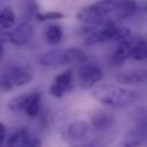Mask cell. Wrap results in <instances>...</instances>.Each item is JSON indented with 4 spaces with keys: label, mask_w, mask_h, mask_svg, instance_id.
I'll return each mask as SVG.
<instances>
[{
    "label": "cell",
    "mask_w": 147,
    "mask_h": 147,
    "mask_svg": "<svg viewBox=\"0 0 147 147\" xmlns=\"http://www.w3.org/2000/svg\"><path fill=\"white\" fill-rule=\"evenodd\" d=\"M75 85V77L72 70H67L61 74H59L52 82L49 86V94L55 98H62L71 90Z\"/></svg>",
    "instance_id": "cell-6"
},
{
    "label": "cell",
    "mask_w": 147,
    "mask_h": 147,
    "mask_svg": "<svg viewBox=\"0 0 147 147\" xmlns=\"http://www.w3.org/2000/svg\"><path fill=\"white\" fill-rule=\"evenodd\" d=\"M138 10L136 0H116L114 7V16L118 18H127L133 16Z\"/></svg>",
    "instance_id": "cell-11"
},
{
    "label": "cell",
    "mask_w": 147,
    "mask_h": 147,
    "mask_svg": "<svg viewBox=\"0 0 147 147\" xmlns=\"http://www.w3.org/2000/svg\"><path fill=\"white\" fill-rule=\"evenodd\" d=\"M130 36H131V31L129 29L119 26L113 20H110L106 24H103L100 29L92 30L84 39V44L87 46H92L108 40L122 41Z\"/></svg>",
    "instance_id": "cell-4"
},
{
    "label": "cell",
    "mask_w": 147,
    "mask_h": 147,
    "mask_svg": "<svg viewBox=\"0 0 147 147\" xmlns=\"http://www.w3.org/2000/svg\"><path fill=\"white\" fill-rule=\"evenodd\" d=\"M129 116L131 121L137 125L147 124V106H140L133 108L129 113Z\"/></svg>",
    "instance_id": "cell-20"
},
{
    "label": "cell",
    "mask_w": 147,
    "mask_h": 147,
    "mask_svg": "<svg viewBox=\"0 0 147 147\" xmlns=\"http://www.w3.org/2000/svg\"><path fill=\"white\" fill-rule=\"evenodd\" d=\"M130 133L134 134L137 138H139L142 144L144 142H147V124H144V125H134V127L130 131Z\"/></svg>",
    "instance_id": "cell-22"
},
{
    "label": "cell",
    "mask_w": 147,
    "mask_h": 147,
    "mask_svg": "<svg viewBox=\"0 0 147 147\" xmlns=\"http://www.w3.org/2000/svg\"><path fill=\"white\" fill-rule=\"evenodd\" d=\"M40 93L38 91H32L31 92V98H30V101L28 103V107H26V115L31 118H34L39 115V111H40Z\"/></svg>",
    "instance_id": "cell-18"
},
{
    "label": "cell",
    "mask_w": 147,
    "mask_h": 147,
    "mask_svg": "<svg viewBox=\"0 0 147 147\" xmlns=\"http://www.w3.org/2000/svg\"><path fill=\"white\" fill-rule=\"evenodd\" d=\"M32 139L33 137L30 136L26 129H20L13 132L10 137H8L7 145L8 146H31Z\"/></svg>",
    "instance_id": "cell-14"
},
{
    "label": "cell",
    "mask_w": 147,
    "mask_h": 147,
    "mask_svg": "<svg viewBox=\"0 0 147 147\" xmlns=\"http://www.w3.org/2000/svg\"><path fill=\"white\" fill-rule=\"evenodd\" d=\"M30 98H31V92L30 93H23V94H20V95L14 96L8 102L9 110L15 111V113L25 111L26 110V107H28V103L30 101Z\"/></svg>",
    "instance_id": "cell-16"
},
{
    "label": "cell",
    "mask_w": 147,
    "mask_h": 147,
    "mask_svg": "<svg viewBox=\"0 0 147 147\" xmlns=\"http://www.w3.org/2000/svg\"><path fill=\"white\" fill-rule=\"evenodd\" d=\"M92 95L102 105L108 107H127L137 100L133 90L125 88L115 84L98 83L92 87Z\"/></svg>",
    "instance_id": "cell-1"
},
{
    "label": "cell",
    "mask_w": 147,
    "mask_h": 147,
    "mask_svg": "<svg viewBox=\"0 0 147 147\" xmlns=\"http://www.w3.org/2000/svg\"><path fill=\"white\" fill-rule=\"evenodd\" d=\"M0 127H1V130H0V142L1 144H5V140L7 138L6 137V126H5V124L1 123Z\"/></svg>",
    "instance_id": "cell-23"
},
{
    "label": "cell",
    "mask_w": 147,
    "mask_h": 147,
    "mask_svg": "<svg viewBox=\"0 0 147 147\" xmlns=\"http://www.w3.org/2000/svg\"><path fill=\"white\" fill-rule=\"evenodd\" d=\"M37 16V20L40 21V22H44V21H49V20H60V18H63L64 15L60 11H48V13H37L36 14Z\"/></svg>",
    "instance_id": "cell-21"
},
{
    "label": "cell",
    "mask_w": 147,
    "mask_h": 147,
    "mask_svg": "<svg viewBox=\"0 0 147 147\" xmlns=\"http://www.w3.org/2000/svg\"><path fill=\"white\" fill-rule=\"evenodd\" d=\"M33 34V26L30 23L23 22L16 25L10 32H8V42L15 46L25 45Z\"/></svg>",
    "instance_id": "cell-8"
},
{
    "label": "cell",
    "mask_w": 147,
    "mask_h": 147,
    "mask_svg": "<svg viewBox=\"0 0 147 147\" xmlns=\"http://www.w3.org/2000/svg\"><path fill=\"white\" fill-rule=\"evenodd\" d=\"M86 60V55L83 49L78 47L70 48H57L45 52L38 59L42 67H56L71 63H80Z\"/></svg>",
    "instance_id": "cell-3"
},
{
    "label": "cell",
    "mask_w": 147,
    "mask_h": 147,
    "mask_svg": "<svg viewBox=\"0 0 147 147\" xmlns=\"http://www.w3.org/2000/svg\"><path fill=\"white\" fill-rule=\"evenodd\" d=\"M32 74L22 65H8L1 75V90L9 92L14 87H22L32 80Z\"/></svg>",
    "instance_id": "cell-5"
},
{
    "label": "cell",
    "mask_w": 147,
    "mask_h": 147,
    "mask_svg": "<svg viewBox=\"0 0 147 147\" xmlns=\"http://www.w3.org/2000/svg\"><path fill=\"white\" fill-rule=\"evenodd\" d=\"M91 124L96 131H107L115 125V117L106 111H98L92 116Z\"/></svg>",
    "instance_id": "cell-12"
},
{
    "label": "cell",
    "mask_w": 147,
    "mask_h": 147,
    "mask_svg": "<svg viewBox=\"0 0 147 147\" xmlns=\"http://www.w3.org/2000/svg\"><path fill=\"white\" fill-rule=\"evenodd\" d=\"M102 69L95 63H84L78 70V80L80 86L92 88L102 79Z\"/></svg>",
    "instance_id": "cell-7"
},
{
    "label": "cell",
    "mask_w": 147,
    "mask_h": 147,
    "mask_svg": "<svg viewBox=\"0 0 147 147\" xmlns=\"http://www.w3.org/2000/svg\"><path fill=\"white\" fill-rule=\"evenodd\" d=\"M131 59L137 61L147 60V41L141 38H136L133 47H132V54Z\"/></svg>",
    "instance_id": "cell-17"
},
{
    "label": "cell",
    "mask_w": 147,
    "mask_h": 147,
    "mask_svg": "<svg viewBox=\"0 0 147 147\" xmlns=\"http://www.w3.org/2000/svg\"><path fill=\"white\" fill-rule=\"evenodd\" d=\"M90 131V126L84 121H74L67 126V134L72 140L84 139Z\"/></svg>",
    "instance_id": "cell-13"
},
{
    "label": "cell",
    "mask_w": 147,
    "mask_h": 147,
    "mask_svg": "<svg viewBox=\"0 0 147 147\" xmlns=\"http://www.w3.org/2000/svg\"><path fill=\"white\" fill-rule=\"evenodd\" d=\"M116 0H102L90 5L83 8L77 17L84 24L90 26H102L108 21H110V16L114 15V7Z\"/></svg>",
    "instance_id": "cell-2"
},
{
    "label": "cell",
    "mask_w": 147,
    "mask_h": 147,
    "mask_svg": "<svg viewBox=\"0 0 147 147\" xmlns=\"http://www.w3.org/2000/svg\"><path fill=\"white\" fill-rule=\"evenodd\" d=\"M134 40H136V37H131V36L127 37L126 39L122 40L121 44L118 45V47L113 53V55L110 57V62L115 65H118V64H122L127 59H131Z\"/></svg>",
    "instance_id": "cell-10"
},
{
    "label": "cell",
    "mask_w": 147,
    "mask_h": 147,
    "mask_svg": "<svg viewBox=\"0 0 147 147\" xmlns=\"http://www.w3.org/2000/svg\"><path fill=\"white\" fill-rule=\"evenodd\" d=\"M116 82L123 85H136L147 80V70L142 68H136L131 70H124L115 76Z\"/></svg>",
    "instance_id": "cell-9"
},
{
    "label": "cell",
    "mask_w": 147,
    "mask_h": 147,
    "mask_svg": "<svg viewBox=\"0 0 147 147\" xmlns=\"http://www.w3.org/2000/svg\"><path fill=\"white\" fill-rule=\"evenodd\" d=\"M146 11H147V6H146Z\"/></svg>",
    "instance_id": "cell-24"
},
{
    "label": "cell",
    "mask_w": 147,
    "mask_h": 147,
    "mask_svg": "<svg viewBox=\"0 0 147 147\" xmlns=\"http://www.w3.org/2000/svg\"><path fill=\"white\" fill-rule=\"evenodd\" d=\"M16 22V15L10 7H3L0 13V26L2 30L10 29Z\"/></svg>",
    "instance_id": "cell-19"
},
{
    "label": "cell",
    "mask_w": 147,
    "mask_h": 147,
    "mask_svg": "<svg viewBox=\"0 0 147 147\" xmlns=\"http://www.w3.org/2000/svg\"><path fill=\"white\" fill-rule=\"evenodd\" d=\"M63 38V29L60 24H49L45 31L46 42L51 46L57 45Z\"/></svg>",
    "instance_id": "cell-15"
}]
</instances>
